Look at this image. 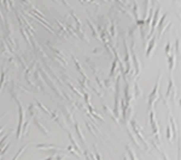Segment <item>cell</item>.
<instances>
[{"instance_id":"7402d4cb","label":"cell","mask_w":181,"mask_h":160,"mask_svg":"<svg viewBox=\"0 0 181 160\" xmlns=\"http://www.w3.org/2000/svg\"><path fill=\"white\" fill-rule=\"evenodd\" d=\"M26 148H27V146H24L23 148H21L20 150H18V152H17V154H16V155L13 156V159H12V160H18V159H20V156H21V155L23 154V152L26 150Z\"/></svg>"},{"instance_id":"30bf717a","label":"cell","mask_w":181,"mask_h":160,"mask_svg":"<svg viewBox=\"0 0 181 160\" xmlns=\"http://www.w3.org/2000/svg\"><path fill=\"white\" fill-rule=\"evenodd\" d=\"M167 57H168V63H169V70H170V73H173L174 67H175V52H170Z\"/></svg>"},{"instance_id":"484cf974","label":"cell","mask_w":181,"mask_h":160,"mask_svg":"<svg viewBox=\"0 0 181 160\" xmlns=\"http://www.w3.org/2000/svg\"><path fill=\"white\" fill-rule=\"evenodd\" d=\"M174 52L177 53V55L180 53V39H179V38L176 39V45H175V51H174Z\"/></svg>"},{"instance_id":"6da1fadb","label":"cell","mask_w":181,"mask_h":160,"mask_svg":"<svg viewBox=\"0 0 181 160\" xmlns=\"http://www.w3.org/2000/svg\"><path fill=\"white\" fill-rule=\"evenodd\" d=\"M129 121H131V129L133 130L134 136L136 138H139V141H140L139 143H140V146H142V149L144 150H150V146H149L146 138H145V136H144V132H142V129L140 128V125L134 119H131Z\"/></svg>"},{"instance_id":"ffe728a7","label":"cell","mask_w":181,"mask_h":160,"mask_svg":"<svg viewBox=\"0 0 181 160\" xmlns=\"http://www.w3.org/2000/svg\"><path fill=\"white\" fill-rule=\"evenodd\" d=\"M127 148V150H128V153H129V156H131V160H138V156H136V154H135V152L132 149V147L131 146H127L126 147Z\"/></svg>"},{"instance_id":"d6986e66","label":"cell","mask_w":181,"mask_h":160,"mask_svg":"<svg viewBox=\"0 0 181 160\" xmlns=\"http://www.w3.org/2000/svg\"><path fill=\"white\" fill-rule=\"evenodd\" d=\"M88 26L90 27V29H92V33H93V37L96 38V39H98V40H100V38H99V33H98V30L96 29V27L93 26V23L89 21V18H88Z\"/></svg>"},{"instance_id":"5b68a950","label":"cell","mask_w":181,"mask_h":160,"mask_svg":"<svg viewBox=\"0 0 181 160\" xmlns=\"http://www.w3.org/2000/svg\"><path fill=\"white\" fill-rule=\"evenodd\" d=\"M159 16H161V6H158V7L153 11V16H152L151 23H150V32H149V35H147V39L153 35L155 29H156L157 23H158V20H159Z\"/></svg>"},{"instance_id":"5bb4252c","label":"cell","mask_w":181,"mask_h":160,"mask_svg":"<svg viewBox=\"0 0 181 160\" xmlns=\"http://www.w3.org/2000/svg\"><path fill=\"white\" fill-rule=\"evenodd\" d=\"M69 138H70V142H71V146H72V147H74V148H75V150H76V152H77V153L80 154V155H81V154H82L83 152H82V149H81V147H80V146L77 145V142H76V141H75L74 138H72V135H71L70 132H69Z\"/></svg>"},{"instance_id":"277c9868","label":"cell","mask_w":181,"mask_h":160,"mask_svg":"<svg viewBox=\"0 0 181 160\" xmlns=\"http://www.w3.org/2000/svg\"><path fill=\"white\" fill-rule=\"evenodd\" d=\"M134 47H135V40L132 39V46H131L129 51H131V55H132L131 60H133V63H134V79H136V77H139V74L141 73V67L142 66H141V62L139 61V58L136 56Z\"/></svg>"},{"instance_id":"8fae6325","label":"cell","mask_w":181,"mask_h":160,"mask_svg":"<svg viewBox=\"0 0 181 160\" xmlns=\"http://www.w3.org/2000/svg\"><path fill=\"white\" fill-rule=\"evenodd\" d=\"M9 77H7V72H6V69L3 67V72H1V78H0V94H1V90H3V87L5 85V83L7 81Z\"/></svg>"},{"instance_id":"f1b7e54d","label":"cell","mask_w":181,"mask_h":160,"mask_svg":"<svg viewBox=\"0 0 181 160\" xmlns=\"http://www.w3.org/2000/svg\"><path fill=\"white\" fill-rule=\"evenodd\" d=\"M3 129H4V128H0V132H1V131H3Z\"/></svg>"},{"instance_id":"9c48e42d","label":"cell","mask_w":181,"mask_h":160,"mask_svg":"<svg viewBox=\"0 0 181 160\" xmlns=\"http://www.w3.org/2000/svg\"><path fill=\"white\" fill-rule=\"evenodd\" d=\"M34 124H35V126L39 129V131H41L45 136H50V131L42 125V124H40V121L38 120V118H36V116H34Z\"/></svg>"},{"instance_id":"4316f807","label":"cell","mask_w":181,"mask_h":160,"mask_svg":"<svg viewBox=\"0 0 181 160\" xmlns=\"http://www.w3.org/2000/svg\"><path fill=\"white\" fill-rule=\"evenodd\" d=\"M161 154H162V156H163V160H169V159H168V156H167L164 153H163V152H161Z\"/></svg>"},{"instance_id":"ba28073f","label":"cell","mask_w":181,"mask_h":160,"mask_svg":"<svg viewBox=\"0 0 181 160\" xmlns=\"http://www.w3.org/2000/svg\"><path fill=\"white\" fill-rule=\"evenodd\" d=\"M157 35H152V38L150 39V43H149V45H147V49H146V53H145V56H146V58H149L150 56H151V53H152V51H153V49H155V46H156V44H157Z\"/></svg>"},{"instance_id":"83f0119b","label":"cell","mask_w":181,"mask_h":160,"mask_svg":"<svg viewBox=\"0 0 181 160\" xmlns=\"http://www.w3.org/2000/svg\"><path fill=\"white\" fill-rule=\"evenodd\" d=\"M122 160H128V158H127V155H126V154H123V155H122Z\"/></svg>"},{"instance_id":"e0dca14e","label":"cell","mask_w":181,"mask_h":160,"mask_svg":"<svg viewBox=\"0 0 181 160\" xmlns=\"http://www.w3.org/2000/svg\"><path fill=\"white\" fill-rule=\"evenodd\" d=\"M167 138L170 143H173V138H174V133L172 131V128H170V124L169 121H167Z\"/></svg>"},{"instance_id":"52a82bcc","label":"cell","mask_w":181,"mask_h":160,"mask_svg":"<svg viewBox=\"0 0 181 160\" xmlns=\"http://www.w3.org/2000/svg\"><path fill=\"white\" fill-rule=\"evenodd\" d=\"M172 95V100L174 101V102H176V87H175V85H174V80H173V75L170 74V78H169V86H168V90H167V92H166V97L168 98L169 96Z\"/></svg>"},{"instance_id":"44dd1931","label":"cell","mask_w":181,"mask_h":160,"mask_svg":"<svg viewBox=\"0 0 181 160\" xmlns=\"http://www.w3.org/2000/svg\"><path fill=\"white\" fill-rule=\"evenodd\" d=\"M36 105H38V107H39V108H40V109H41L44 113H46L47 115H51V111H48V109L46 108V107H45L44 104H41L40 102H36Z\"/></svg>"},{"instance_id":"7a4b0ae2","label":"cell","mask_w":181,"mask_h":160,"mask_svg":"<svg viewBox=\"0 0 181 160\" xmlns=\"http://www.w3.org/2000/svg\"><path fill=\"white\" fill-rule=\"evenodd\" d=\"M150 124L152 128V133H153V143L157 145V147H161V132H159V125L156 119L155 111L151 109L150 112Z\"/></svg>"},{"instance_id":"4fadbf2b","label":"cell","mask_w":181,"mask_h":160,"mask_svg":"<svg viewBox=\"0 0 181 160\" xmlns=\"http://www.w3.org/2000/svg\"><path fill=\"white\" fill-rule=\"evenodd\" d=\"M74 125H75V130H76V132H77V135H79V137H80V139H81V142H82V145H83V147L86 148V139H85V136H83V133H82V131H81V129H80V125L77 122H74Z\"/></svg>"},{"instance_id":"2e32d148","label":"cell","mask_w":181,"mask_h":160,"mask_svg":"<svg viewBox=\"0 0 181 160\" xmlns=\"http://www.w3.org/2000/svg\"><path fill=\"white\" fill-rule=\"evenodd\" d=\"M38 149H42V150H53L54 148H58L56 145H48V143H44V145H36Z\"/></svg>"},{"instance_id":"cb8c5ba5","label":"cell","mask_w":181,"mask_h":160,"mask_svg":"<svg viewBox=\"0 0 181 160\" xmlns=\"http://www.w3.org/2000/svg\"><path fill=\"white\" fill-rule=\"evenodd\" d=\"M35 111H36L35 104H29V107H28V112H29L30 116H34V115H35Z\"/></svg>"},{"instance_id":"7c38bea8","label":"cell","mask_w":181,"mask_h":160,"mask_svg":"<svg viewBox=\"0 0 181 160\" xmlns=\"http://www.w3.org/2000/svg\"><path fill=\"white\" fill-rule=\"evenodd\" d=\"M133 91V96L134 98H139L141 96V90H140V86H139V83H138V79H134V90Z\"/></svg>"},{"instance_id":"9a60e30c","label":"cell","mask_w":181,"mask_h":160,"mask_svg":"<svg viewBox=\"0 0 181 160\" xmlns=\"http://www.w3.org/2000/svg\"><path fill=\"white\" fill-rule=\"evenodd\" d=\"M109 35H110V38L114 40L115 38H116V35H117V28H116V24H115V22H111V24H110V29H109Z\"/></svg>"},{"instance_id":"603a6c76","label":"cell","mask_w":181,"mask_h":160,"mask_svg":"<svg viewBox=\"0 0 181 160\" xmlns=\"http://www.w3.org/2000/svg\"><path fill=\"white\" fill-rule=\"evenodd\" d=\"M68 152H69L70 154H74V155H75L76 158H80V154H79V153H77L76 150H75V148H74V147H72L71 145H70V146L68 147Z\"/></svg>"},{"instance_id":"8992f818","label":"cell","mask_w":181,"mask_h":160,"mask_svg":"<svg viewBox=\"0 0 181 160\" xmlns=\"http://www.w3.org/2000/svg\"><path fill=\"white\" fill-rule=\"evenodd\" d=\"M167 16H168V13L166 12L164 15H163L161 18L158 20V34H157V39H161V37H162V34H163V32H164V28H167Z\"/></svg>"},{"instance_id":"ac0fdd59","label":"cell","mask_w":181,"mask_h":160,"mask_svg":"<svg viewBox=\"0 0 181 160\" xmlns=\"http://www.w3.org/2000/svg\"><path fill=\"white\" fill-rule=\"evenodd\" d=\"M133 16H134V20L136 21V20H139L140 17H139V7H138V5H136V3H135V0H133Z\"/></svg>"},{"instance_id":"3957f363","label":"cell","mask_w":181,"mask_h":160,"mask_svg":"<svg viewBox=\"0 0 181 160\" xmlns=\"http://www.w3.org/2000/svg\"><path fill=\"white\" fill-rule=\"evenodd\" d=\"M161 79H162V72L159 70L158 73V77H157V80H156V84H155V87L152 92L149 95V107H150V111L153 109V105L156 102L159 101V86H161Z\"/></svg>"},{"instance_id":"d4e9b609","label":"cell","mask_w":181,"mask_h":160,"mask_svg":"<svg viewBox=\"0 0 181 160\" xmlns=\"http://www.w3.org/2000/svg\"><path fill=\"white\" fill-rule=\"evenodd\" d=\"M170 52H172V44L168 41V43H167V45H166V55L168 56Z\"/></svg>"}]
</instances>
